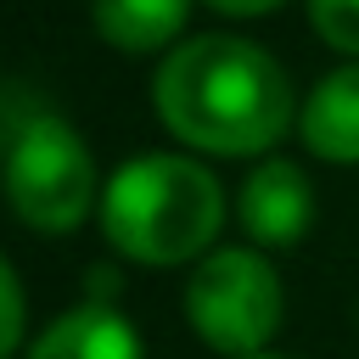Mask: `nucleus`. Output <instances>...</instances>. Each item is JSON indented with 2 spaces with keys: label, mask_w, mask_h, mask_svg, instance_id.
<instances>
[{
  "label": "nucleus",
  "mask_w": 359,
  "mask_h": 359,
  "mask_svg": "<svg viewBox=\"0 0 359 359\" xmlns=\"http://www.w3.org/2000/svg\"><path fill=\"white\" fill-rule=\"evenodd\" d=\"M157 112L163 123L219 157H252L275 146L292 123L286 67L252 39L202 34L157 67Z\"/></svg>",
  "instance_id": "nucleus-1"
},
{
  "label": "nucleus",
  "mask_w": 359,
  "mask_h": 359,
  "mask_svg": "<svg viewBox=\"0 0 359 359\" xmlns=\"http://www.w3.org/2000/svg\"><path fill=\"white\" fill-rule=\"evenodd\" d=\"M224 196L213 174L191 157H135L112 174L101 196L107 241L135 264H185L219 230Z\"/></svg>",
  "instance_id": "nucleus-2"
},
{
  "label": "nucleus",
  "mask_w": 359,
  "mask_h": 359,
  "mask_svg": "<svg viewBox=\"0 0 359 359\" xmlns=\"http://www.w3.org/2000/svg\"><path fill=\"white\" fill-rule=\"evenodd\" d=\"M6 196L34 230H50V236L79 230L95 202V163L84 140L62 118L22 123L6 151Z\"/></svg>",
  "instance_id": "nucleus-3"
},
{
  "label": "nucleus",
  "mask_w": 359,
  "mask_h": 359,
  "mask_svg": "<svg viewBox=\"0 0 359 359\" xmlns=\"http://www.w3.org/2000/svg\"><path fill=\"white\" fill-rule=\"evenodd\" d=\"M185 314L202 331V342H213L219 353H236V359L264 353V342L280 325V280L247 247L208 252L202 269H191Z\"/></svg>",
  "instance_id": "nucleus-4"
},
{
  "label": "nucleus",
  "mask_w": 359,
  "mask_h": 359,
  "mask_svg": "<svg viewBox=\"0 0 359 359\" xmlns=\"http://www.w3.org/2000/svg\"><path fill=\"white\" fill-rule=\"evenodd\" d=\"M309 213H314V196H309V180L297 163H258L241 185V224L252 241L264 247H292L303 230H309Z\"/></svg>",
  "instance_id": "nucleus-5"
},
{
  "label": "nucleus",
  "mask_w": 359,
  "mask_h": 359,
  "mask_svg": "<svg viewBox=\"0 0 359 359\" xmlns=\"http://www.w3.org/2000/svg\"><path fill=\"white\" fill-rule=\"evenodd\" d=\"M28 359H140V337L118 309L84 303V309H67L28 348Z\"/></svg>",
  "instance_id": "nucleus-6"
},
{
  "label": "nucleus",
  "mask_w": 359,
  "mask_h": 359,
  "mask_svg": "<svg viewBox=\"0 0 359 359\" xmlns=\"http://www.w3.org/2000/svg\"><path fill=\"white\" fill-rule=\"evenodd\" d=\"M297 129H303L314 157L359 163V67H337L331 79H320V90L309 95Z\"/></svg>",
  "instance_id": "nucleus-7"
},
{
  "label": "nucleus",
  "mask_w": 359,
  "mask_h": 359,
  "mask_svg": "<svg viewBox=\"0 0 359 359\" xmlns=\"http://www.w3.org/2000/svg\"><path fill=\"white\" fill-rule=\"evenodd\" d=\"M191 0H95V28L112 50H157L185 28Z\"/></svg>",
  "instance_id": "nucleus-8"
},
{
  "label": "nucleus",
  "mask_w": 359,
  "mask_h": 359,
  "mask_svg": "<svg viewBox=\"0 0 359 359\" xmlns=\"http://www.w3.org/2000/svg\"><path fill=\"white\" fill-rule=\"evenodd\" d=\"M309 17L325 34V45L359 56V0H309Z\"/></svg>",
  "instance_id": "nucleus-9"
},
{
  "label": "nucleus",
  "mask_w": 359,
  "mask_h": 359,
  "mask_svg": "<svg viewBox=\"0 0 359 359\" xmlns=\"http://www.w3.org/2000/svg\"><path fill=\"white\" fill-rule=\"evenodd\" d=\"M17 337H22V286H17V275L0 252V359H11Z\"/></svg>",
  "instance_id": "nucleus-10"
},
{
  "label": "nucleus",
  "mask_w": 359,
  "mask_h": 359,
  "mask_svg": "<svg viewBox=\"0 0 359 359\" xmlns=\"http://www.w3.org/2000/svg\"><path fill=\"white\" fill-rule=\"evenodd\" d=\"M213 11H230V17H258V11H275L280 0H208Z\"/></svg>",
  "instance_id": "nucleus-11"
},
{
  "label": "nucleus",
  "mask_w": 359,
  "mask_h": 359,
  "mask_svg": "<svg viewBox=\"0 0 359 359\" xmlns=\"http://www.w3.org/2000/svg\"><path fill=\"white\" fill-rule=\"evenodd\" d=\"M247 359H275V353H247Z\"/></svg>",
  "instance_id": "nucleus-12"
}]
</instances>
